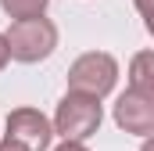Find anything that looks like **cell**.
Returning a JSON list of instances; mask_svg holds the SVG:
<instances>
[{
	"mask_svg": "<svg viewBox=\"0 0 154 151\" xmlns=\"http://www.w3.org/2000/svg\"><path fill=\"white\" fill-rule=\"evenodd\" d=\"M143 14V22H147V33L154 36V7H147V11H140Z\"/></svg>",
	"mask_w": 154,
	"mask_h": 151,
	"instance_id": "30bf717a",
	"label": "cell"
},
{
	"mask_svg": "<svg viewBox=\"0 0 154 151\" xmlns=\"http://www.w3.org/2000/svg\"><path fill=\"white\" fill-rule=\"evenodd\" d=\"M140 151H154V133L147 137V140H143V148H140Z\"/></svg>",
	"mask_w": 154,
	"mask_h": 151,
	"instance_id": "7c38bea8",
	"label": "cell"
},
{
	"mask_svg": "<svg viewBox=\"0 0 154 151\" xmlns=\"http://www.w3.org/2000/svg\"><path fill=\"white\" fill-rule=\"evenodd\" d=\"M129 86L154 90V50H143V54L133 58V65H129Z\"/></svg>",
	"mask_w": 154,
	"mask_h": 151,
	"instance_id": "8992f818",
	"label": "cell"
},
{
	"mask_svg": "<svg viewBox=\"0 0 154 151\" xmlns=\"http://www.w3.org/2000/svg\"><path fill=\"white\" fill-rule=\"evenodd\" d=\"M7 47H11V58H18V61H43L57 47V29L43 14L39 18H22V22L11 25Z\"/></svg>",
	"mask_w": 154,
	"mask_h": 151,
	"instance_id": "7a4b0ae2",
	"label": "cell"
},
{
	"mask_svg": "<svg viewBox=\"0 0 154 151\" xmlns=\"http://www.w3.org/2000/svg\"><path fill=\"white\" fill-rule=\"evenodd\" d=\"M115 122L125 133H154V90H140V86H129L115 104Z\"/></svg>",
	"mask_w": 154,
	"mask_h": 151,
	"instance_id": "277c9868",
	"label": "cell"
},
{
	"mask_svg": "<svg viewBox=\"0 0 154 151\" xmlns=\"http://www.w3.org/2000/svg\"><path fill=\"white\" fill-rule=\"evenodd\" d=\"M118 79V65L111 54H100V50H90L82 54L75 65L68 69V86L82 90V94H93V97H104Z\"/></svg>",
	"mask_w": 154,
	"mask_h": 151,
	"instance_id": "3957f363",
	"label": "cell"
},
{
	"mask_svg": "<svg viewBox=\"0 0 154 151\" xmlns=\"http://www.w3.org/2000/svg\"><path fill=\"white\" fill-rule=\"evenodd\" d=\"M97 126H100V97L82 94V90H72V94L57 104L54 130H57L65 140H86V137L97 133Z\"/></svg>",
	"mask_w": 154,
	"mask_h": 151,
	"instance_id": "6da1fadb",
	"label": "cell"
},
{
	"mask_svg": "<svg viewBox=\"0 0 154 151\" xmlns=\"http://www.w3.org/2000/svg\"><path fill=\"white\" fill-rule=\"evenodd\" d=\"M57 151H86V148H82V140H65Z\"/></svg>",
	"mask_w": 154,
	"mask_h": 151,
	"instance_id": "8fae6325",
	"label": "cell"
},
{
	"mask_svg": "<svg viewBox=\"0 0 154 151\" xmlns=\"http://www.w3.org/2000/svg\"><path fill=\"white\" fill-rule=\"evenodd\" d=\"M50 133H54L50 122H47L36 108H18V112H11V119H7V137L22 140L29 151H47Z\"/></svg>",
	"mask_w": 154,
	"mask_h": 151,
	"instance_id": "5b68a950",
	"label": "cell"
},
{
	"mask_svg": "<svg viewBox=\"0 0 154 151\" xmlns=\"http://www.w3.org/2000/svg\"><path fill=\"white\" fill-rule=\"evenodd\" d=\"M7 58H11V47H7V36H0V69L7 65Z\"/></svg>",
	"mask_w": 154,
	"mask_h": 151,
	"instance_id": "9c48e42d",
	"label": "cell"
},
{
	"mask_svg": "<svg viewBox=\"0 0 154 151\" xmlns=\"http://www.w3.org/2000/svg\"><path fill=\"white\" fill-rule=\"evenodd\" d=\"M0 7H4L14 22H22V18H39L43 7H47V0H0Z\"/></svg>",
	"mask_w": 154,
	"mask_h": 151,
	"instance_id": "52a82bcc",
	"label": "cell"
},
{
	"mask_svg": "<svg viewBox=\"0 0 154 151\" xmlns=\"http://www.w3.org/2000/svg\"><path fill=\"white\" fill-rule=\"evenodd\" d=\"M0 151H29L22 140H14V137H4V144H0Z\"/></svg>",
	"mask_w": 154,
	"mask_h": 151,
	"instance_id": "ba28073f",
	"label": "cell"
},
{
	"mask_svg": "<svg viewBox=\"0 0 154 151\" xmlns=\"http://www.w3.org/2000/svg\"><path fill=\"white\" fill-rule=\"evenodd\" d=\"M136 7H140V11H147V7H154V0H136Z\"/></svg>",
	"mask_w": 154,
	"mask_h": 151,
	"instance_id": "4fadbf2b",
	"label": "cell"
}]
</instances>
